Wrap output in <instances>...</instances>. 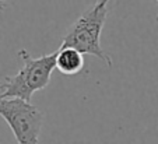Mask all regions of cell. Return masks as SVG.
Wrapping results in <instances>:
<instances>
[{
	"label": "cell",
	"mask_w": 158,
	"mask_h": 144,
	"mask_svg": "<svg viewBox=\"0 0 158 144\" xmlns=\"http://www.w3.org/2000/svg\"><path fill=\"white\" fill-rule=\"evenodd\" d=\"M157 20H158V18H157Z\"/></svg>",
	"instance_id": "8992f818"
},
{
	"label": "cell",
	"mask_w": 158,
	"mask_h": 144,
	"mask_svg": "<svg viewBox=\"0 0 158 144\" xmlns=\"http://www.w3.org/2000/svg\"><path fill=\"white\" fill-rule=\"evenodd\" d=\"M84 57L74 48H60L56 55V69L64 76H74L83 70Z\"/></svg>",
	"instance_id": "277c9868"
},
{
	"label": "cell",
	"mask_w": 158,
	"mask_h": 144,
	"mask_svg": "<svg viewBox=\"0 0 158 144\" xmlns=\"http://www.w3.org/2000/svg\"><path fill=\"white\" fill-rule=\"evenodd\" d=\"M6 6V0H0V10H3Z\"/></svg>",
	"instance_id": "5b68a950"
},
{
	"label": "cell",
	"mask_w": 158,
	"mask_h": 144,
	"mask_svg": "<svg viewBox=\"0 0 158 144\" xmlns=\"http://www.w3.org/2000/svg\"><path fill=\"white\" fill-rule=\"evenodd\" d=\"M109 0H97L93 7L84 11L62 38L60 48H74L83 55H91L101 59L108 67L112 59L101 46V32L108 17Z\"/></svg>",
	"instance_id": "7a4b0ae2"
},
{
	"label": "cell",
	"mask_w": 158,
	"mask_h": 144,
	"mask_svg": "<svg viewBox=\"0 0 158 144\" xmlns=\"http://www.w3.org/2000/svg\"><path fill=\"white\" fill-rule=\"evenodd\" d=\"M56 55H44L32 57L25 49L18 51L23 66L14 76H6L0 80V98H20L30 102L34 93L48 87L53 69L56 67Z\"/></svg>",
	"instance_id": "6da1fadb"
},
{
	"label": "cell",
	"mask_w": 158,
	"mask_h": 144,
	"mask_svg": "<svg viewBox=\"0 0 158 144\" xmlns=\"http://www.w3.org/2000/svg\"><path fill=\"white\" fill-rule=\"evenodd\" d=\"M0 116L18 144H38L45 116L36 106L20 98H0Z\"/></svg>",
	"instance_id": "3957f363"
}]
</instances>
